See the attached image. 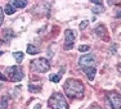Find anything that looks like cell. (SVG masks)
<instances>
[{
  "label": "cell",
  "instance_id": "obj_1",
  "mask_svg": "<svg viewBox=\"0 0 121 109\" xmlns=\"http://www.w3.org/2000/svg\"><path fill=\"white\" fill-rule=\"evenodd\" d=\"M63 90L70 99H81L84 96V86L80 81L73 78H68L66 81Z\"/></svg>",
  "mask_w": 121,
  "mask_h": 109
},
{
  "label": "cell",
  "instance_id": "obj_2",
  "mask_svg": "<svg viewBox=\"0 0 121 109\" xmlns=\"http://www.w3.org/2000/svg\"><path fill=\"white\" fill-rule=\"evenodd\" d=\"M49 107L52 109H68V103L60 93H54L49 99Z\"/></svg>",
  "mask_w": 121,
  "mask_h": 109
},
{
  "label": "cell",
  "instance_id": "obj_3",
  "mask_svg": "<svg viewBox=\"0 0 121 109\" xmlns=\"http://www.w3.org/2000/svg\"><path fill=\"white\" fill-rule=\"evenodd\" d=\"M30 68L37 73H44V72H48L49 71L50 64H49V62L45 58H39V59H35V61L31 62Z\"/></svg>",
  "mask_w": 121,
  "mask_h": 109
},
{
  "label": "cell",
  "instance_id": "obj_4",
  "mask_svg": "<svg viewBox=\"0 0 121 109\" xmlns=\"http://www.w3.org/2000/svg\"><path fill=\"white\" fill-rule=\"evenodd\" d=\"M8 76H9L10 81H13V82H18L23 78V73H22L21 68L17 67V65L8 68Z\"/></svg>",
  "mask_w": 121,
  "mask_h": 109
},
{
  "label": "cell",
  "instance_id": "obj_5",
  "mask_svg": "<svg viewBox=\"0 0 121 109\" xmlns=\"http://www.w3.org/2000/svg\"><path fill=\"white\" fill-rule=\"evenodd\" d=\"M108 103L112 109H121V95L117 93H108Z\"/></svg>",
  "mask_w": 121,
  "mask_h": 109
},
{
  "label": "cell",
  "instance_id": "obj_6",
  "mask_svg": "<svg viewBox=\"0 0 121 109\" xmlns=\"http://www.w3.org/2000/svg\"><path fill=\"white\" fill-rule=\"evenodd\" d=\"M65 37H66V44H65V49L68 50V49L73 48V42H75V33L71 30H66L65 31Z\"/></svg>",
  "mask_w": 121,
  "mask_h": 109
},
{
  "label": "cell",
  "instance_id": "obj_7",
  "mask_svg": "<svg viewBox=\"0 0 121 109\" xmlns=\"http://www.w3.org/2000/svg\"><path fill=\"white\" fill-rule=\"evenodd\" d=\"M80 65H82V67H94V64H95V61H94V57L90 55V54H88V55H84L80 58Z\"/></svg>",
  "mask_w": 121,
  "mask_h": 109
},
{
  "label": "cell",
  "instance_id": "obj_8",
  "mask_svg": "<svg viewBox=\"0 0 121 109\" xmlns=\"http://www.w3.org/2000/svg\"><path fill=\"white\" fill-rule=\"evenodd\" d=\"M84 72L86 74V77H88V80L89 81H93L94 80V77H95V68L94 67H85L84 68Z\"/></svg>",
  "mask_w": 121,
  "mask_h": 109
},
{
  "label": "cell",
  "instance_id": "obj_9",
  "mask_svg": "<svg viewBox=\"0 0 121 109\" xmlns=\"http://www.w3.org/2000/svg\"><path fill=\"white\" fill-rule=\"evenodd\" d=\"M8 103H9V97L8 96H0V109H7Z\"/></svg>",
  "mask_w": 121,
  "mask_h": 109
},
{
  "label": "cell",
  "instance_id": "obj_10",
  "mask_svg": "<svg viewBox=\"0 0 121 109\" xmlns=\"http://www.w3.org/2000/svg\"><path fill=\"white\" fill-rule=\"evenodd\" d=\"M14 12H16V8H14L10 3H8V4L4 7V13L5 14H9L10 16V14H14Z\"/></svg>",
  "mask_w": 121,
  "mask_h": 109
},
{
  "label": "cell",
  "instance_id": "obj_11",
  "mask_svg": "<svg viewBox=\"0 0 121 109\" xmlns=\"http://www.w3.org/2000/svg\"><path fill=\"white\" fill-rule=\"evenodd\" d=\"M27 53L30 54V55H35V54L39 53V49H37L35 45H27Z\"/></svg>",
  "mask_w": 121,
  "mask_h": 109
},
{
  "label": "cell",
  "instance_id": "obj_12",
  "mask_svg": "<svg viewBox=\"0 0 121 109\" xmlns=\"http://www.w3.org/2000/svg\"><path fill=\"white\" fill-rule=\"evenodd\" d=\"M10 4L13 5V7H17V8H25L26 5H27V1H19V0H14V1H12Z\"/></svg>",
  "mask_w": 121,
  "mask_h": 109
},
{
  "label": "cell",
  "instance_id": "obj_13",
  "mask_svg": "<svg viewBox=\"0 0 121 109\" xmlns=\"http://www.w3.org/2000/svg\"><path fill=\"white\" fill-rule=\"evenodd\" d=\"M13 57L17 61V63H21L23 61V53H22V51H16V53H13Z\"/></svg>",
  "mask_w": 121,
  "mask_h": 109
},
{
  "label": "cell",
  "instance_id": "obj_14",
  "mask_svg": "<svg viewBox=\"0 0 121 109\" xmlns=\"http://www.w3.org/2000/svg\"><path fill=\"white\" fill-rule=\"evenodd\" d=\"M60 76H62V73H59V74H50V77H49V80H50L52 82H59V80H60Z\"/></svg>",
  "mask_w": 121,
  "mask_h": 109
},
{
  "label": "cell",
  "instance_id": "obj_15",
  "mask_svg": "<svg viewBox=\"0 0 121 109\" xmlns=\"http://www.w3.org/2000/svg\"><path fill=\"white\" fill-rule=\"evenodd\" d=\"M28 90L31 91V93H39L40 91V86H34L32 84L28 85Z\"/></svg>",
  "mask_w": 121,
  "mask_h": 109
},
{
  "label": "cell",
  "instance_id": "obj_16",
  "mask_svg": "<svg viewBox=\"0 0 121 109\" xmlns=\"http://www.w3.org/2000/svg\"><path fill=\"white\" fill-rule=\"evenodd\" d=\"M89 49H90V48H89L88 45H81V46L79 48V50L81 51V53H85V51H88Z\"/></svg>",
  "mask_w": 121,
  "mask_h": 109
},
{
  "label": "cell",
  "instance_id": "obj_17",
  "mask_svg": "<svg viewBox=\"0 0 121 109\" xmlns=\"http://www.w3.org/2000/svg\"><path fill=\"white\" fill-rule=\"evenodd\" d=\"M3 22H4V12H3V9L0 8V26L3 24Z\"/></svg>",
  "mask_w": 121,
  "mask_h": 109
},
{
  "label": "cell",
  "instance_id": "obj_18",
  "mask_svg": "<svg viewBox=\"0 0 121 109\" xmlns=\"http://www.w3.org/2000/svg\"><path fill=\"white\" fill-rule=\"evenodd\" d=\"M88 23H89L88 21L81 22V23H80V30H84V28H86V26H88Z\"/></svg>",
  "mask_w": 121,
  "mask_h": 109
},
{
  "label": "cell",
  "instance_id": "obj_19",
  "mask_svg": "<svg viewBox=\"0 0 121 109\" xmlns=\"http://www.w3.org/2000/svg\"><path fill=\"white\" fill-rule=\"evenodd\" d=\"M102 10H103V9H100V8H94L93 12L95 13V14H98V13H102Z\"/></svg>",
  "mask_w": 121,
  "mask_h": 109
},
{
  "label": "cell",
  "instance_id": "obj_20",
  "mask_svg": "<svg viewBox=\"0 0 121 109\" xmlns=\"http://www.w3.org/2000/svg\"><path fill=\"white\" fill-rule=\"evenodd\" d=\"M0 80H1V81H7V77H5L3 73H0Z\"/></svg>",
  "mask_w": 121,
  "mask_h": 109
},
{
  "label": "cell",
  "instance_id": "obj_21",
  "mask_svg": "<svg viewBox=\"0 0 121 109\" xmlns=\"http://www.w3.org/2000/svg\"><path fill=\"white\" fill-rule=\"evenodd\" d=\"M89 109H102V108H100V107H98V105H91V107L89 108Z\"/></svg>",
  "mask_w": 121,
  "mask_h": 109
},
{
  "label": "cell",
  "instance_id": "obj_22",
  "mask_svg": "<svg viewBox=\"0 0 121 109\" xmlns=\"http://www.w3.org/2000/svg\"><path fill=\"white\" fill-rule=\"evenodd\" d=\"M34 109H41V105H40V104H37V105H36V107L34 108Z\"/></svg>",
  "mask_w": 121,
  "mask_h": 109
},
{
  "label": "cell",
  "instance_id": "obj_23",
  "mask_svg": "<svg viewBox=\"0 0 121 109\" xmlns=\"http://www.w3.org/2000/svg\"><path fill=\"white\" fill-rule=\"evenodd\" d=\"M116 16H117V18H120V17H121V10H120V12H117Z\"/></svg>",
  "mask_w": 121,
  "mask_h": 109
},
{
  "label": "cell",
  "instance_id": "obj_24",
  "mask_svg": "<svg viewBox=\"0 0 121 109\" xmlns=\"http://www.w3.org/2000/svg\"><path fill=\"white\" fill-rule=\"evenodd\" d=\"M117 68H119V71L121 72V64H119V67H117Z\"/></svg>",
  "mask_w": 121,
  "mask_h": 109
},
{
  "label": "cell",
  "instance_id": "obj_25",
  "mask_svg": "<svg viewBox=\"0 0 121 109\" xmlns=\"http://www.w3.org/2000/svg\"><path fill=\"white\" fill-rule=\"evenodd\" d=\"M0 87H1V85H0Z\"/></svg>",
  "mask_w": 121,
  "mask_h": 109
}]
</instances>
